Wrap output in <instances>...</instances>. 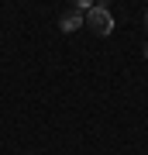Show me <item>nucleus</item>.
Here are the masks:
<instances>
[{
	"label": "nucleus",
	"instance_id": "obj_1",
	"mask_svg": "<svg viewBox=\"0 0 148 155\" xmlns=\"http://www.w3.org/2000/svg\"><path fill=\"white\" fill-rule=\"evenodd\" d=\"M83 24H86L93 35H100V38H107V35L114 31V17H110L107 7H90V11L83 14Z\"/></svg>",
	"mask_w": 148,
	"mask_h": 155
},
{
	"label": "nucleus",
	"instance_id": "obj_2",
	"mask_svg": "<svg viewBox=\"0 0 148 155\" xmlns=\"http://www.w3.org/2000/svg\"><path fill=\"white\" fill-rule=\"evenodd\" d=\"M83 14H86V11H83V7L76 4V7H69V11L66 14H62V31H76V28H83Z\"/></svg>",
	"mask_w": 148,
	"mask_h": 155
},
{
	"label": "nucleus",
	"instance_id": "obj_3",
	"mask_svg": "<svg viewBox=\"0 0 148 155\" xmlns=\"http://www.w3.org/2000/svg\"><path fill=\"white\" fill-rule=\"evenodd\" d=\"M145 59H148V45H145Z\"/></svg>",
	"mask_w": 148,
	"mask_h": 155
},
{
	"label": "nucleus",
	"instance_id": "obj_4",
	"mask_svg": "<svg viewBox=\"0 0 148 155\" xmlns=\"http://www.w3.org/2000/svg\"><path fill=\"white\" fill-rule=\"evenodd\" d=\"M145 24H148V11H145Z\"/></svg>",
	"mask_w": 148,
	"mask_h": 155
}]
</instances>
